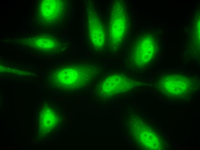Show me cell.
I'll return each mask as SVG.
<instances>
[{"instance_id":"2","label":"cell","mask_w":200,"mask_h":150,"mask_svg":"<svg viewBox=\"0 0 200 150\" xmlns=\"http://www.w3.org/2000/svg\"><path fill=\"white\" fill-rule=\"evenodd\" d=\"M94 65H71L61 70L58 80L67 87H80L93 80L98 73Z\"/></svg>"},{"instance_id":"3","label":"cell","mask_w":200,"mask_h":150,"mask_svg":"<svg viewBox=\"0 0 200 150\" xmlns=\"http://www.w3.org/2000/svg\"><path fill=\"white\" fill-rule=\"evenodd\" d=\"M87 22L89 36L93 46L101 50L106 41L105 29L97 10L91 4L87 7Z\"/></svg>"},{"instance_id":"1","label":"cell","mask_w":200,"mask_h":150,"mask_svg":"<svg viewBox=\"0 0 200 150\" xmlns=\"http://www.w3.org/2000/svg\"><path fill=\"white\" fill-rule=\"evenodd\" d=\"M109 15L107 43L110 49L114 51L121 45L128 29V16L124 2L115 1L111 5Z\"/></svg>"},{"instance_id":"4","label":"cell","mask_w":200,"mask_h":150,"mask_svg":"<svg viewBox=\"0 0 200 150\" xmlns=\"http://www.w3.org/2000/svg\"><path fill=\"white\" fill-rule=\"evenodd\" d=\"M43 3L41 15L46 25H55L67 12L68 5L66 1L45 0Z\"/></svg>"},{"instance_id":"5","label":"cell","mask_w":200,"mask_h":150,"mask_svg":"<svg viewBox=\"0 0 200 150\" xmlns=\"http://www.w3.org/2000/svg\"><path fill=\"white\" fill-rule=\"evenodd\" d=\"M143 38L141 41L139 40V41L136 43L131 52L130 59L134 64H143L150 59L152 43L150 38Z\"/></svg>"}]
</instances>
